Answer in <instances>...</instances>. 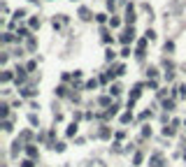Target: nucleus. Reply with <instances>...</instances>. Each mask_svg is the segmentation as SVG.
I'll return each instance as SVG.
<instances>
[{
	"label": "nucleus",
	"mask_w": 186,
	"mask_h": 167,
	"mask_svg": "<svg viewBox=\"0 0 186 167\" xmlns=\"http://www.w3.org/2000/svg\"><path fill=\"white\" fill-rule=\"evenodd\" d=\"M23 167H33V162H23Z\"/></svg>",
	"instance_id": "nucleus-1"
}]
</instances>
